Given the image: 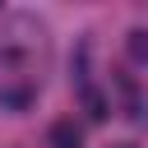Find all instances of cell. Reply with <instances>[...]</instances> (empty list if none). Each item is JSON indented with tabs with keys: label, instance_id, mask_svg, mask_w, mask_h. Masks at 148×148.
<instances>
[{
	"label": "cell",
	"instance_id": "6da1fadb",
	"mask_svg": "<svg viewBox=\"0 0 148 148\" xmlns=\"http://www.w3.org/2000/svg\"><path fill=\"white\" fill-rule=\"evenodd\" d=\"M46 148H83V125L74 116H60L51 130H46Z\"/></svg>",
	"mask_w": 148,
	"mask_h": 148
},
{
	"label": "cell",
	"instance_id": "7a4b0ae2",
	"mask_svg": "<svg viewBox=\"0 0 148 148\" xmlns=\"http://www.w3.org/2000/svg\"><path fill=\"white\" fill-rule=\"evenodd\" d=\"M125 51H130L134 65H148V28H134V32L125 37Z\"/></svg>",
	"mask_w": 148,
	"mask_h": 148
},
{
	"label": "cell",
	"instance_id": "3957f363",
	"mask_svg": "<svg viewBox=\"0 0 148 148\" xmlns=\"http://www.w3.org/2000/svg\"><path fill=\"white\" fill-rule=\"evenodd\" d=\"M83 106H88V116H92V120H106V97H102V92L83 88Z\"/></svg>",
	"mask_w": 148,
	"mask_h": 148
},
{
	"label": "cell",
	"instance_id": "277c9868",
	"mask_svg": "<svg viewBox=\"0 0 148 148\" xmlns=\"http://www.w3.org/2000/svg\"><path fill=\"white\" fill-rule=\"evenodd\" d=\"M111 148H134V143H111Z\"/></svg>",
	"mask_w": 148,
	"mask_h": 148
}]
</instances>
